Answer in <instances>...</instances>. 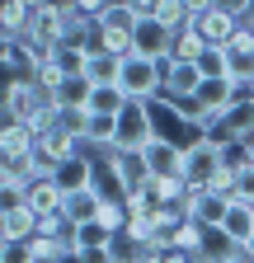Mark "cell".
I'll return each mask as SVG.
<instances>
[{
	"label": "cell",
	"mask_w": 254,
	"mask_h": 263,
	"mask_svg": "<svg viewBox=\"0 0 254 263\" xmlns=\"http://www.w3.org/2000/svg\"><path fill=\"white\" fill-rule=\"evenodd\" d=\"M118 85L132 104H155V99H165V61L127 52L122 66H118Z\"/></svg>",
	"instance_id": "obj_1"
},
{
	"label": "cell",
	"mask_w": 254,
	"mask_h": 263,
	"mask_svg": "<svg viewBox=\"0 0 254 263\" xmlns=\"http://www.w3.org/2000/svg\"><path fill=\"white\" fill-rule=\"evenodd\" d=\"M226 151H231V141L212 137V132H198V137L184 146V179H188V183H198V188H207V183L231 164Z\"/></svg>",
	"instance_id": "obj_2"
},
{
	"label": "cell",
	"mask_w": 254,
	"mask_h": 263,
	"mask_svg": "<svg viewBox=\"0 0 254 263\" xmlns=\"http://www.w3.org/2000/svg\"><path fill=\"white\" fill-rule=\"evenodd\" d=\"M155 137H160V127H155V118H151V104H127L122 118H118V146L146 151Z\"/></svg>",
	"instance_id": "obj_3"
},
{
	"label": "cell",
	"mask_w": 254,
	"mask_h": 263,
	"mask_svg": "<svg viewBox=\"0 0 254 263\" xmlns=\"http://www.w3.org/2000/svg\"><path fill=\"white\" fill-rule=\"evenodd\" d=\"M212 137H221V141H249L254 137V94L249 89H240L235 94V104L226 108V113H221V122L212 127Z\"/></svg>",
	"instance_id": "obj_4"
},
{
	"label": "cell",
	"mask_w": 254,
	"mask_h": 263,
	"mask_svg": "<svg viewBox=\"0 0 254 263\" xmlns=\"http://www.w3.org/2000/svg\"><path fill=\"white\" fill-rule=\"evenodd\" d=\"M132 52L155 57V61H170V52H174V28H165L155 14H141L137 28H132Z\"/></svg>",
	"instance_id": "obj_5"
},
{
	"label": "cell",
	"mask_w": 254,
	"mask_h": 263,
	"mask_svg": "<svg viewBox=\"0 0 254 263\" xmlns=\"http://www.w3.org/2000/svg\"><path fill=\"white\" fill-rule=\"evenodd\" d=\"M235 202V197H226V193H216V188H198L193 183V193L184 197V212L193 216L198 226H207V230H216L221 221H226V207Z\"/></svg>",
	"instance_id": "obj_6"
},
{
	"label": "cell",
	"mask_w": 254,
	"mask_h": 263,
	"mask_svg": "<svg viewBox=\"0 0 254 263\" xmlns=\"http://www.w3.org/2000/svg\"><path fill=\"white\" fill-rule=\"evenodd\" d=\"M52 179L61 183V193L89 188V183H99V160H94L89 151H76V155H66L61 164H52Z\"/></svg>",
	"instance_id": "obj_7"
},
{
	"label": "cell",
	"mask_w": 254,
	"mask_h": 263,
	"mask_svg": "<svg viewBox=\"0 0 254 263\" xmlns=\"http://www.w3.org/2000/svg\"><path fill=\"white\" fill-rule=\"evenodd\" d=\"M203 85V71H198V61H165V104H188V99L198 94Z\"/></svg>",
	"instance_id": "obj_8"
},
{
	"label": "cell",
	"mask_w": 254,
	"mask_h": 263,
	"mask_svg": "<svg viewBox=\"0 0 254 263\" xmlns=\"http://www.w3.org/2000/svg\"><path fill=\"white\" fill-rule=\"evenodd\" d=\"M38 212L24 202V197H14V202H0V240H33L38 235Z\"/></svg>",
	"instance_id": "obj_9"
},
{
	"label": "cell",
	"mask_w": 254,
	"mask_h": 263,
	"mask_svg": "<svg viewBox=\"0 0 254 263\" xmlns=\"http://www.w3.org/2000/svg\"><path fill=\"white\" fill-rule=\"evenodd\" d=\"M76 146H85V141L76 137V132H71L66 122H57V127L38 132V146H33V155H38V160L47 164V170H52V164H61L66 155H76Z\"/></svg>",
	"instance_id": "obj_10"
},
{
	"label": "cell",
	"mask_w": 254,
	"mask_h": 263,
	"mask_svg": "<svg viewBox=\"0 0 254 263\" xmlns=\"http://www.w3.org/2000/svg\"><path fill=\"white\" fill-rule=\"evenodd\" d=\"M216 235L226 240V245H235V249H245V245L254 240V202L235 197V202L226 207V221L216 226Z\"/></svg>",
	"instance_id": "obj_11"
},
{
	"label": "cell",
	"mask_w": 254,
	"mask_h": 263,
	"mask_svg": "<svg viewBox=\"0 0 254 263\" xmlns=\"http://www.w3.org/2000/svg\"><path fill=\"white\" fill-rule=\"evenodd\" d=\"M118 118H122V113H89V108H85L80 141H85L89 151H108V146H118Z\"/></svg>",
	"instance_id": "obj_12"
},
{
	"label": "cell",
	"mask_w": 254,
	"mask_h": 263,
	"mask_svg": "<svg viewBox=\"0 0 254 263\" xmlns=\"http://www.w3.org/2000/svg\"><path fill=\"white\" fill-rule=\"evenodd\" d=\"M38 146V132L19 122V118H5V132H0V160H24V155H33Z\"/></svg>",
	"instance_id": "obj_13"
},
{
	"label": "cell",
	"mask_w": 254,
	"mask_h": 263,
	"mask_svg": "<svg viewBox=\"0 0 254 263\" xmlns=\"http://www.w3.org/2000/svg\"><path fill=\"white\" fill-rule=\"evenodd\" d=\"M146 164H151V174H184V146L160 132V137L146 146Z\"/></svg>",
	"instance_id": "obj_14"
},
{
	"label": "cell",
	"mask_w": 254,
	"mask_h": 263,
	"mask_svg": "<svg viewBox=\"0 0 254 263\" xmlns=\"http://www.w3.org/2000/svg\"><path fill=\"white\" fill-rule=\"evenodd\" d=\"M193 24H198V33H203L212 47H226L240 19H235V14H226V10H216V5H207L203 14H193Z\"/></svg>",
	"instance_id": "obj_15"
},
{
	"label": "cell",
	"mask_w": 254,
	"mask_h": 263,
	"mask_svg": "<svg viewBox=\"0 0 254 263\" xmlns=\"http://www.w3.org/2000/svg\"><path fill=\"white\" fill-rule=\"evenodd\" d=\"M94 19H99V33H127V38H132V28H137L141 10L132 5V0H108V5L94 14Z\"/></svg>",
	"instance_id": "obj_16"
},
{
	"label": "cell",
	"mask_w": 254,
	"mask_h": 263,
	"mask_svg": "<svg viewBox=\"0 0 254 263\" xmlns=\"http://www.w3.org/2000/svg\"><path fill=\"white\" fill-rule=\"evenodd\" d=\"M24 202L33 207L38 216H47V212H61V207H66V193H61V183H57V179L47 174V179H33V183H28Z\"/></svg>",
	"instance_id": "obj_17"
},
{
	"label": "cell",
	"mask_w": 254,
	"mask_h": 263,
	"mask_svg": "<svg viewBox=\"0 0 254 263\" xmlns=\"http://www.w3.org/2000/svg\"><path fill=\"white\" fill-rule=\"evenodd\" d=\"M99 202H104V188H99V183H89V188L66 193V207H61V212H66V216H71V226H76V221H94Z\"/></svg>",
	"instance_id": "obj_18"
},
{
	"label": "cell",
	"mask_w": 254,
	"mask_h": 263,
	"mask_svg": "<svg viewBox=\"0 0 254 263\" xmlns=\"http://www.w3.org/2000/svg\"><path fill=\"white\" fill-rule=\"evenodd\" d=\"M118 66H122V57H118V52H108V47L94 43V47H89V57H85V76H89L94 85H108V80H118Z\"/></svg>",
	"instance_id": "obj_19"
},
{
	"label": "cell",
	"mask_w": 254,
	"mask_h": 263,
	"mask_svg": "<svg viewBox=\"0 0 254 263\" xmlns=\"http://www.w3.org/2000/svg\"><path fill=\"white\" fill-rule=\"evenodd\" d=\"M207 47H212V43L203 38V33H198V24L188 19L184 28H174V52H170V57H174V61H198Z\"/></svg>",
	"instance_id": "obj_20"
},
{
	"label": "cell",
	"mask_w": 254,
	"mask_h": 263,
	"mask_svg": "<svg viewBox=\"0 0 254 263\" xmlns=\"http://www.w3.org/2000/svg\"><path fill=\"white\" fill-rule=\"evenodd\" d=\"M28 19H33V0H0V28H5V38H24Z\"/></svg>",
	"instance_id": "obj_21"
},
{
	"label": "cell",
	"mask_w": 254,
	"mask_h": 263,
	"mask_svg": "<svg viewBox=\"0 0 254 263\" xmlns=\"http://www.w3.org/2000/svg\"><path fill=\"white\" fill-rule=\"evenodd\" d=\"M127 104H132V99L122 94V85L108 80V85H94V89H89V104H85V108H89V113H122Z\"/></svg>",
	"instance_id": "obj_22"
},
{
	"label": "cell",
	"mask_w": 254,
	"mask_h": 263,
	"mask_svg": "<svg viewBox=\"0 0 254 263\" xmlns=\"http://www.w3.org/2000/svg\"><path fill=\"white\" fill-rule=\"evenodd\" d=\"M170 249H184L188 258H193V254H207V226H198L193 216H184L179 230H174V245H170Z\"/></svg>",
	"instance_id": "obj_23"
},
{
	"label": "cell",
	"mask_w": 254,
	"mask_h": 263,
	"mask_svg": "<svg viewBox=\"0 0 254 263\" xmlns=\"http://www.w3.org/2000/svg\"><path fill=\"white\" fill-rule=\"evenodd\" d=\"M71 245L76 249H108L113 245V230L99 226V221H76L71 226Z\"/></svg>",
	"instance_id": "obj_24"
},
{
	"label": "cell",
	"mask_w": 254,
	"mask_h": 263,
	"mask_svg": "<svg viewBox=\"0 0 254 263\" xmlns=\"http://www.w3.org/2000/svg\"><path fill=\"white\" fill-rule=\"evenodd\" d=\"M226 76L240 89H249V80H254V47H226Z\"/></svg>",
	"instance_id": "obj_25"
},
{
	"label": "cell",
	"mask_w": 254,
	"mask_h": 263,
	"mask_svg": "<svg viewBox=\"0 0 254 263\" xmlns=\"http://www.w3.org/2000/svg\"><path fill=\"white\" fill-rule=\"evenodd\" d=\"M33 254H38V263H57V258H66V254H76V245H71V235H33Z\"/></svg>",
	"instance_id": "obj_26"
},
{
	"label": "cell",
	"mask_w": 254,
	"mask_h": 263,
	"mask_svg": "<svg viewBox=\"0 0 254 263\" xmlns=\"http://www.w3.org/2000/svg\"><path fill=\"white\" fill-rule=\"evenodd\" d=\"M0 263H38L33 240H0Z\"/></svg>",
	"instance_id": "obj_27"
},
{
	"label": "cell",
	"mask_w": 254,
	"mask_h": 263,
	"mask_svg": "<svg viewBox=\"0 0 254 263\" xmlns=\"http://www.w3.org/2000/svg\"><path fill=\"white\" fill-rule=\"evenodd\" d=\"M198 71L203 76H226V47H207L198 57Z\"/></svg>",
	"instance_id": "obj_28"
},
{
	"label": "cell",
	"mask_w": 254,
	"mask_h": 263,
	"mask_svg": "<svg viewBox=\"0 0 254 263\" xmlns=\"http://www.w3.org/2000/svg\"><path fill=\"white\" fill-rule=\"evenodd\" d=\"M235 197H245V202H254V164L245 160L235 170Z\"/></svg>",
	"instance_id": "obj_29"
},
{
	"label": "cell",
	"mask_w": 254,
	"mask_h": 263,
	"mask_svg": "<svg viewBox=\"0 0 254 263\" xmlns=\"http://www.w3.org/2000/svg\"><path fill=\"white\" fill-rule=\"evenodd\" d=\"M207 5H216V10H226V14H235V19H245L249 0H207Z\"/></svg>",
	"instance_id": "obj_30"
},
{
	"label": "cell",
	"mask_w": 254,
	"mask_h": 263,
	"mask_svg": "<svg viewBox=\"0 0 254 263\" xmlns=\"http://www.w3.org/2000/svg\"><path fill=\"white\" fill-rule=\"evenodd\" d=\"M80 263H113V245L108 249H80Z\"/></svg>",
	"instance_id": "obj_31"
},
{
	"label": "cell",
	"mask_w": 254,
	"mask_h": 263,
	"mask_svg": "<svg viewBox=\"0 0 254 263\" xmlns=\"http://www.w3.org/2000/svg\"><path fill=\"white\" fill-rule=\"evenodd\" d=\"M71 5H76V10H85V14H99L108 0H71Z\"/></svg>",
	"instance_id": "obj_32"
},
{
	"label": "cell",
	"mask_w": 254,
	"mask_h": 263,
	"mask_svg": "<svg viewBox=\"0 0 254 263\" xmlns=\"http://www.w3.org/2000/svg\"><path fill=\"white\" fill-rule=\"evenodd\" d=\"M160 263H193V258H188L184 249H165V258H160Z\"/></svg>",
	"instance_id": "obj_33"
},
{
	"label": "cell",
	"mask_w": 254,
	"mask_h": 263,
	"mask_svg": "<svg viewBox=\"0 0 254 263\" xmlns=\"http://www.w3.org/2000/svg\"><path fill=\"white\" fill-rule=\"evenodd\" d=\"M240 146H245V160L254 164V137H249V141H240Z\"/></svg>",
	"instance_id": "obj_34"
},
{
	"label": "cell",
	"mask_w": 254,
	"mask_h": 263,
	"mask_svg": "<svg viewBox=\"0 0 254 263\" xmlns=\"http://www.w3.org/2000/svg\"><path fill=\"white\" fill-rule=\"evenodd\" d=\"M245 24H254V0H249V10H245Z\"/></svg>",
	"instance_id": "obj_35"
},
{
	"label": "cell",
	"mask_w": 254,
	"mask_h": 263,
	"mask_svg": "<svg viewBox=\"0 0 254 263\" xmlns=\"http://www.w3.org/2000/svg\"><path fill=\"white\" fill-rule=\"evenodd\" d=\"M245 254H249V263H254V240H249V245H245Z\"/></svg>",
	"instance_id": "obj_36"
},
{
	"label": "cell",
	"mask_w": 254,
	"mask_h": 263,
	"mask_svg": "<svg viewBox=\"0 0 254 263\" xmlns=\"http://www.w3.org/2000/svg\"><path fill=\"white\" fill-rule=\"evenodd\" d=\"M249 94H254V80H249Z\"/></svg>",
	"instance_id": "obj_37"
}]
</instances>
